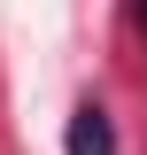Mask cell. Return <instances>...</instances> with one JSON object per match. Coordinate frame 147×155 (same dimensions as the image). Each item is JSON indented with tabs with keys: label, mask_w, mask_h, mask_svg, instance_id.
Instances as JSON below:
<instances>
[{
	"label": "cell",
	"mask_w": 147,
	"mask_h": 155,
	"mask_svg": "<svg viewBox=\"0 0 147 155\" xmlns=\"http://www.w3.org/2000/svg\"><path fill=\"white\" fill-rule=\"evenodd\" d=\"M62 155H116V124H109V109H101V101H85V109L70 116Z\"/></svg>",
	"instance_id": "6da1fadb"
}]
</instances>
